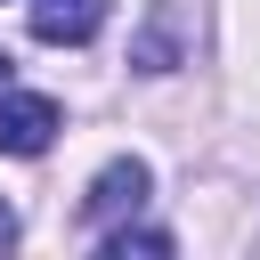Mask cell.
<instances>
[{
	"mask_svg": "<svg viewBox=\"0 0 260 260\" xmlns=\"http://www.w3.org/2000/svg\"><path fill=\"white\" fill-rule=\"evenodd\" d=\"M8 73H16V65H8V49H0V89H8Z\"/></svg>",
	"mask_w": 260,
	"mask_h": 260,
	"instance_id": "obj_6",
	"label": "cell"
},
{
	"mask_svg": "<svg viewBox=\"0 0 260 260\" xmlns=\"http://www.w3.org/2000/svg\"><path fill=\"white\" fill-rule=\"evenodd\" d=\"M24 16H32V41H49V49H81V41L106 24V0H32Z\"/></svg>",
	"mask_w": 260,
	"mask_h": 260,
	"instance_id": "obj_3",
	"label": "cell"
},
{
	"mask_svg": "<svg viewBox=\"0 0 260 260\" xmlns=\"http://www.w3.org/2000/svg\"><path fill=\"white\" fill-rule=\"evenodd\" d=\"M57 138V106L32 89H0V154H49Z\"/></svg>",
	"mask_w": 260,
	"mask_h": 260,
	"instance_id": "obj_2",
	"label": "cell"
},
{
	"mask_svg": "<svg viewBox=\"0 0 260 260\" xmlns=\"http://www.w3.org/2000/svg\"><path fill=\"white\" fill-rule=\"evenodd\" d=\"M146 187H154V171H146L138 154H122V162H106V171H98V187L81 195V219H89V228H106V219L138 211V203H146Z\"/></svg>",
	"mask_w": 260,
	"mask_h": 260,
	"instance_id": "obj_1",
	"label": "cell"
},
{
	"mask_svg": "<svg viewBox=\"0 0 260 260\" xmlns=\"http://www.w3.org/2000/svg\"><path fill=\"white\" fill-rule=\"evenodd\" d=\"M98 244H106V260H130V252H171V236H162V228H98Z\"/></svg>",
	"mask_w": 260,
	"mask_h": 260,
	"instance_id": "obj_4",
	"label": "cell"
},
{
	"mask_svg": "<svg viewBox=\"0 0 260 260\" xmlns=\"http://www.w3.org/2000/svg\"><path fill=\"white\" fill-rule=\"evenodd\" d=\"M8 244H16V211L0 203V252H8Z\"/></svg>",
	"mask_w": 260,
	"mask_h": 260,
	"instance_id": "obj_5",
	"label": "cell"
}]
</instances>
